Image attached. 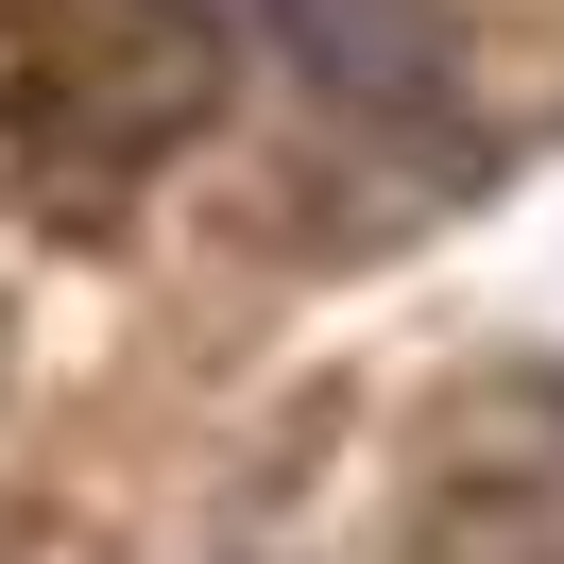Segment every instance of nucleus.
Segmentation results:
<instances>
[{
	"label": "nucleus",
	"mask_w": 564,
	"mask_h": 564,
	"mask_svg": "<svg viewBox=\"0 0 564 564\" xmlns=\"http://www.w3.org/2000/svg\"><path fill=\"white\" fill-rule=\"evenodd\" d=\"M223 35L188 0H0V138L69 154V172H154L206 138Z\"/></svg>",
	"instance_id": "f257e3e1"
},
{
	"label": "nucleus",
	"mask_w": 564,
	"mask_h": 564,
	"mask_svg": "<svg viewBox=\"0 0 564 564\" xmlns=\"http://www.w3.org/2000/svg\"><path fill=\"white\" fill-rule=\"evenodd\" d=\"M257 18L343 120H445V0H257Z\"/></svg>",
	"instance_id": "f03ea898"
}]
</instances>
